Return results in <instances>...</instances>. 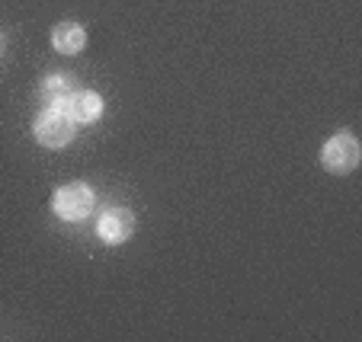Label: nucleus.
Returning a JSON list of instances; mask_svg holds the SVG:
<instances>
[{
	"mask_svg": "<svg viewBox=\"0 0 362 342\" xmlns=\"http://www.w3.org/2000/svg\"><path fill=\"white\" fill-rule=\"evenodd\" d=\"M321 164H324V170L334 173V176H346V173H353L356 166H359V141H356L349 131L334 135L327 144H324Z\"/></svg>",
	"mask_w": 362,
	"mask_h": 342,
	"instance_id": "nucleus-1",
	"label": "nucleus"
},
{
	"mask_svg": "<svg viewBox=\"0 0 362 342\" xmlns=\"http://www.w3.org/2000/svg\"><path fill=\"white\" fill-rule=\"evenodd\" d=\"M33 131H35V138H39V144H45V147H64V144H71V138H74V118H71V112L48 106V109L35 118Z\"/></svg>",
	"mask_w": 362,
	"mask_h": 342,
	"instance_id": "nucleus-2",
	"label": "nucleus"
},
{
	"mask_svg": "<svg viewBox=\"0 0 362 342\" xmlns=\"http://www.w3.org/2000/svg\"><path fill=\"white\" fill-rule=\"evenodd\" d=\"M55 214L64 221H83L90 212H93V192L83 183H71L64 189L55 192Z\"/></svg>",
	"mask_w": 362,
	"mask_h": 342,
	"instance_id": "nucleus-3",
	"label": "nucleus"
},
{
	"mask_svg": "<svg viewBox=\"0 0 362 342\" xmlns=\"http://www.w3.org/2000/svg\"><path fill=\"white\" fill-rule=\"evenodd\" d=\"M96 233L106 243H125L135 233V214L125 212V208H110L96 224Z\"/></svg>",
	"mask_w": 362,
	"mask_h": 342,
	"instance_id": "nucleus-4",
	"label": "nucleus"
},
{
	"mask_svg": "<svg viewBox=\"0 0 362 342\" xmlns=\"http://www.w3.org/2000/svg\"><path fill=\"white\" fill-rule=\"evenodd\" d=\"M77 93H81V87H77V77H71V74H52L42 83V99L52 109H68Z\"/></svg>",
	"mask_w": 362,
	"mask_h": 342,
	"instance_id": "nucleus-5",
	"label": "nucleus"
},
{
	"mask_svg": "<svg viewBox=\"0 0 362 342\" xmlns=\"http://www.w3.org/2000/svg\"><path fill=\"white\" fill-rule=\"evenodd\" d=\"M52 45H55V51H62V55H77V51H83V45H87V32H83V26H77V23H58L55 32H52Z\"/></svg>",
	"mask_w": 362,
	"mask_h": 342,
	"instance_id": "nucleus-6",
	"label": "nucleus"
},
{
	"mask_svg": "<svg viewBox=\"0 0 362 342\" xmlns=\"http://www.w3.org/2000/svg\"><path fill=\"white\" fill-rule=\"evenodd\" d=\"M68 112H71V118H74V122H96V118H100V112H103L100 93H93V90H81V93L71 99Z\"/></svg>",
	"mask_w": 362,
	"mask_h": 342,
	"instance_id": "nucleus-7",
	"label": "nucleus"
},
{
	"mask_svg": "<svg viewBox=\"0 0 362 342\" xmlns=\"http://www.w3.org/2000/svg\"><path fill=\"white\" fill-rule=\"evenodd\" d=\"M0 51H4V32H0Z\"/></svg>",
	"mask_w": 362,
	"mask_h": 342,
	"instance_id": "nucleus-8",
	"label": "nucleus"
}]
</instances>
